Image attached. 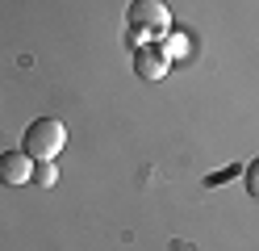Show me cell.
<instances>
[{
  "label": "cell",
  "instance_id": "6da1fadb",
  "mask_svg": "<svg viewBox=\"0 0 259 251\" xmlns=\"http://www.w3.org/2000/svg\"><path fill=\"white\" fill-rule=\"evenodd\" d=\"M63 147H67V126L59 117H38V122L25 126L21 151L29 159H55V155H63Z\"/></svg>",
  "mask_w": 259,
  "mask_h": 251
},
{
  "label": "cell",
  "instance_id": "7a4b0ae2",
  "mask_svg": "<svg viewBox=\"0 0 259 251\" xmlns=\"http://www.w3.org/2000/svg\"><path fill=\"white\" fill-rule=\"evenodd\" d=\"M125 21L134 33H171V9L163 0H130Z\"/></svg>",
  "mask_w": 259,
  "mask_h": 251
},
{
  "label": "cell",
  "instance_id": "3957f363",
  "mask_svg": "<svg viewBox=\"0 0 259 251\" xmlns=\"http://www.w3.org/2000/svg\"><path fill=\"white\" fill-rule=\"evenodd\" d=\"M29 180H34V159L25 151H5L0 155V184L5 189H21Z\"/></svg>",
  "mask_w": 259,
  "mask_h": 251
},
{
  "label": "cell",
  "instance_id": "277c9868",
  "mask_svg": "<svg viewBox=\"0 0 259 251\" xmlns=\"http://www.w3.org/2000/svg\"><path fill=\"white\" fill-rule=\"evenodd\" d=\"M167 67H171V55H167L163 46H138V50H134V71H138V80H163Z\"/></svg>",
  "mask_w": 259,
  "mask_h": 251
},
{
  "label": "cell",
  "instance_id": "5b68a950",
  "mask_svg": "<svg viewBox=\"0 0 259 251\" xmlns=\"http://www.w3.org/2000/svg\"><path fill=\"white\" fill-rule=\"evenodd\" d=\"M55 180H59L55 163H51V159H34V184H38V189H51Z\"/></svg>",
  "mask_w": 259,
  "mask_h": 251
},
{
  "label": "cell",
  "instance_id": "8992f818",
  "mask_svg": "<svg viewBox=\"0 0 259 251\" xmlns=\"http://www.w3.org/2000/svg\"><path fill=\"white\" fill-rule=\"evenodd\" d=\"M242 176H247V193L259 201V159H251L247 163V172H242Z\"/></svg>",
  "mask_w": 259,
  "mask_h": 251
},
{
  "label": "cell",
  "instance_id": "52a82bcc",
  "mask_svg": "<svg viewBox=\"0 0 259 251\" xmlns=\"http://www.w3.org/2000/svg\"><path fill=\"white\" fill-rule=\"evenodd\" d=\"M234 172H238V167H226V172H218V176H209V184H222V180H230Z\"/></svg>",
  "mask_w": 259,
  "mask_h": 251
}]
</instances>
